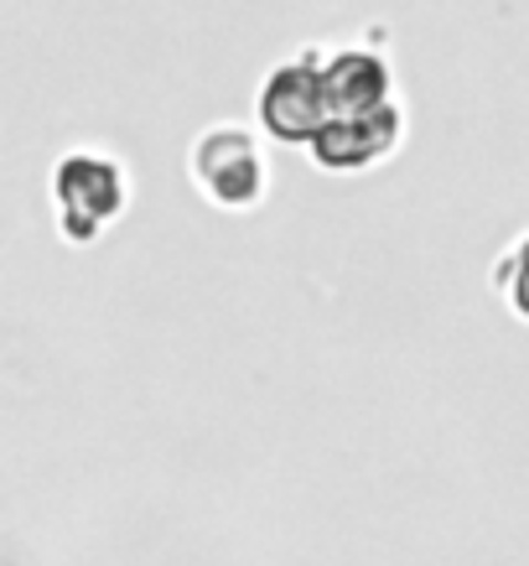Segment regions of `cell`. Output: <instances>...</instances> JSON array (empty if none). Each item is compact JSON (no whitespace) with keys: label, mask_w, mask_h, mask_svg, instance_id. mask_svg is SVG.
Instances as JSON below:
<instances>
[{"label":"cell","mask_w":529,"mask_h":566,"mask_svg":"<svg viewBox=\"0 0 529 566\" xmlns=\"http://www.w3.org/2000/svg\"><path fill=\"white\" fill-rule=\"evenodd\" d=\"M390 63L369 48H342L327 57V94H332V109L348 115V109H374V104H390Z\"/></svg>","instance_id":"5b68a950"},{"label":"cell","mask_w":529,"mask_h":566,"mask_svg":"<svg viewBox=\"0 0 529 566\" xmlns=\"http://www.w3.org/2000/svg\"><path fill=\"white\" fill-rule=\"evenodd\" d=\"M332 115H338V109H332V94H327V57L317 48L296 52V57L281 63V69L265 78V88H260V125H265L275 140L311 146Z\"/></svg>","instance_id":"6da1fadb"},{"label":"cell","mask_w":529,"mask_h":566,"mask_svg":"<svg viewBox=\"0 0 529 566\" xmlns=\"http://www.w3.org/2000/svg\"><path fill=\"white\" fill-rule=\"evenodd\" d=\"M405 136V115L400 104H374V109H348L322 125V136L311 140V167L317 172H363L400 146Z\"/></svg>","instance_id":"277c9868"},{"label":"cell","mask_w":529,"mask_h":566,"mask_svg":"<svg viewBox=\"0 0 529 566\" xmlns=\"http://www.w3.org/2000/svg\"><path fill=\"white\" fill-rule=\"evenodd\" d=\"M192 182L208 203L244 213L265 198V156L244 125H213L192 140Z\"/></svg>","instance_id":"3957f363"},{"label":"cell","mask_w":529,"mask_h":566,"mask_svg":"<svg viewBox=\"0 0 529 566\" xmlns=\"http://www.w3.org/2000/svg\"><path fill=\"white\" fill-rule=\"evenodd\" d=\"M52 198H57V213H63V234L68 240H99L109 219H120L125 198V167L109 151H73L57 161L52 172Z\"/></svg>","instance_id":"7a4b0ae2"},{"label":"cell","mask_w":529,"mask_h":566,"mask_svg":"<svg viewBox=\"0 0 529 566\" xmlns=\"http://www.w3.org/2000/svg\"><path fill=\"white\" fill-rule=\"evenodd\" d=\"M494 292L529 323V234H519V240L494 260Z\"/></svg>","instance_id":"8992f818"}]
</instances>
